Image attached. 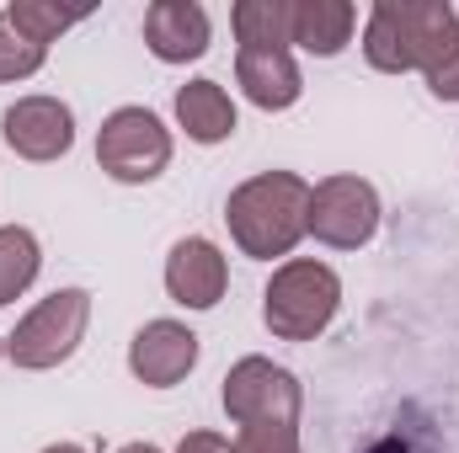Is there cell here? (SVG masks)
<instances>
[{
  "mask_svg": "<svg viewBox=\"0 0 459 453\" xmlns=\"http://www.w3.org/2000/svg\"><path fill=\"white\" fill-rule=\"evenodd\" d=\"M230 235L246 256H289L305 235L310 219V187L294 176V171H267V176H251L246 187H235L225 203Z\"/></svg>",
  "mask_w": 459,
  "mask_h": 453,
  "instance_id": "obj_1",
  "label": "cell"
},
{
  "mask_svg": "<svg viewBox=\"0 0 459 453\" xmlns=\"http://www.w3.org/2000/svg\"><path fill=\"white\" fill-rule=\"evenodd\" d=\"M337 304H342V283H337L332 267H321V261H289V267L273 272V283L262 294V321H267L273 337L310 341L332 326Z\"/></svg>",
  "mask_w": 459,
  "mask_h": 453,
  "instance_id": "obj_2",
  "label": "cell"
},
{
  "mask_svg": "<svg viewBox=\"0 0 459 453\" xmlns=\"http://www.w3.org/2000/svg\"><path fill=\"white\" fill-rule=\"evenodd\" d=\"M455 16L449 0H379L368 27H363V54L374 70H422L428 43L438 38V27Z\"/></svg>",
  "mask_w": 459,
  "mask_h": 453,
  "instance_id": "obj_3",
  "label": "cell"
},
{
  "mask_svg": "<svg viewBox=\"0 0 459 453\" xmlns=\"http://www.w3.org/2000/svg\"><path fill=\"white\" fill-rule=\"evenodd\" d=\"M86 321H91V294L86 288H59L16 326L5 352H11L16 368H54V363H65L81 346Z\"/></svg>",
  "mask_w": 459,
  "mask_h": 453,
  "instance_id": "obj_4",
  "label": "cell"
},
{
  "mask_svg": "<svg viewBox=\"0 0 459 453\" xmlns=\"http://www.w3.org/2000/svg\"><path fill=\"white\" fill-rule=\"evenodd\" d=\"M97 160L113 182H155L171 160V133L144 107H117L97 133Z\"/></svg>",
  "mask_w": 459,
  "mask_h": 453,
  "instance_id": "obj_5",
  "label": "cell"
},
{
  "mask_svg": "<svg viewBox=\"0 0 459 453\" xmlns=\"http://www.w3.org/2000/svg\"><path fill=\"white\" fill-rule=\"evenodd\" d=\"M225 411L240 427H294L299 422V384L289 368L267 357H240L225 379Z\"/></svg>",
  "mask_w": 459,
  "mask_h": 453,
  "instance_id": "obj_6",
  "label": "cell"
},
{
  "mask_svg": "<svg viewBox=\"0 0 459 453\" xmlns=\"http://www.w3.org/2000/svg\"><path fill=\"white\" fill-rule=\"evenodd\" d=\"M305 229L337 251H358L374 229H379V198L363 176H326L310 192V219Z\"/></svg>",
  "mask_w": 459,
  "mask_h": 453,
  "instance_id": "obj_7",
  "label": "cell"
},
{
  "mask_svg": "<svg viewBox=\"0 0 459 453\" xmlns=\"http://www.w3.org/2000/svg\"><path fill=\"white\" fill-rule=\"evenodd\" d=\"M5 144L27 160H59L75 144V117L54 97H22L5 107Z\"/></svg>",
  "mask_w": 459,
  "mask_h": 453,
  "instance_id": "obj_8",
  "label": "cell"
},
{
  "mask_svg": "<svg viewBox=\"0 0 459 453\" xmlns=\"http://www.w3.org/2000/svg\"><path fill=\"white\" fill-rule=\"evenodd\" d=\"M225 283H230V267H225V256H220L214 240H198L193 235V240H177L171 245V256H166V288H171L177 304L214 310L225 299Z\"/></svg>",
  "mask_w": 459,
  "mask_h": 453,
  "instance_id": "obj_9",
  "label": "cell"
},
{
  "mask_svg": "<svg viewBox=\"0 0 459 453\" xmlns=\"http://www.w3.org/2000/svg\"><path fill=\"white\" fill-rule=\"evenodd\" d=\"M193 363H198V337H193L187 326H177V321H150V326L134 337V346H128V368H134L144 384H155V389L187 379Z\"/></svg>",
  "mask_w": 459,
  "mask_h": 453,
  "instance_id": "obj_10",
  "label": "cell"
},
{
  "mask_svg": "<svg viewBox=\"0 0 459 453\" xmlns=\"http://www.w3.org/2000/svg\"><path fill=\"white\" fill-rule=\"evenodd\" d=\"M144 43L166 64H187L209 48V11L193 0H155L144 11Z\"/></svg>",
  "mask_w": 459,
  "mask_h": 453,
  "instance_id": "obj_11",
  "label": "cell"
},
{
  "mask_svg": "<svg viewBox=\"0 0 459 453\" xmlns=\"http://www.w3.org/2000/svg\"><path fill=\"white\" fill-rule=\"evenodd\" d=\"M235 81L246 86V97L267 113H283L299 102V64L289 48H240L235 59Z\"/></svg>",
  "mask_w": 459,
  "mask_h": 453,
  "instance_id": "obj_12",
  "label": "cell"
},
{
  "mask_svg": "<svg viewBox=\"0 0 459 453\" xmlns=\"http://www.w3.org/2000/svg\"><path fill=\"white\" fill-rule=\"evenodd\" d=\"M352 21H358V11L347 0H299L294 5V43L321 54V59H332V54L347 48Z\"/></svg>",
  "mask_w": 459,
  "mask_h": 453,
  "instance_id": "obj_13",
  "label": "cell"
},
{
  "mask_svg": "<svg viewBox=\"0 0 459 453\" xmlns=\"http://www.w3.org/2000/svg\"><path fill=\"white\" fill-rule=\"evenodd\" d=\"M177 117H182L187 139H198V144H220V139L235 133V107H230L225 86H214V81L182 86L177 91Z\"/></svg>",
  "mask_w": 459,
  "mask_h": 453,
  "instance_id": "obj_14",
  "label": "cell"
},
{
  "mask_svg": "<svg viewBox=\"0 0 459 453\" xmlns=\"http://www.w3.org/2000/svg\"><path fill=\"white\" fill-rule=\"evenodd\" d=\"M240 48H283L294 43V5L289 0H240L235 5Z\"/></svg>",
  "mask_w": 459,
  "mask_h": 453,
  "instance_id": "obj_15",
  "label": "cell"
},
{
  "mask_svg": "<svg viewBox=\"0 0 459 453\" xmlns=\"http://www.w3.org/2000/svg\"><path fill=\"white\" fill-rule=\"evenodd\" d=\"M38 278V240L27 229H0V304H11L27 283Z\"/></svg>",
  "mask_w": 459,
  "mask_h": 453,
  "instance_id": "obj_16",
  "label": "cell"
},
{
  "mask_svg": "<svg viewBox=\"0 0 459 453\" xmlns=\"http://www.w3.org/2000/svg\"><path fill=\"white\" fill-rule=\"evenodd\" d=\"M422 75H428L433 97H444V102H459V16H449V21L438 27V38L428 43Z\"/></svg>",
  "mask_w": 459,
  "mask_h": 453,
  "instance_id": "obj_17",
  "label": "cell"
},
{
  "mask_svg": "<svg viewBox=\"0 0 459 453\" xmlns=\"http://www.w3.org/2000/svg\"><path fill=\"white\" fill-rule=\"evenodd\" d=\"M43 54H48V48L32 43V38L0 11V81H27V75L43 64Z\"/></svg>",
  "mask_w": 459,
  "mask_h": 453,
  "instance_id": "obj_18",
  "label": "cell"
},
{
  "mask_svg": "<svg viewBox=\"0 0 459 453\" xmlns=\"http://www.w3.org/2000/svg\"><path fill=\"white\" fill-rule=\"evenodd\" d=\"M5 16H11V21H16V27H22V32L32 38V43H43V48H48V43H54V38L65 32V27H75V21H81V11L38 5V0H16V5H5Z\"/></svg>",
  "mask_w": 459,
  "mask_h": 453,
  "instance_id": "obj_19",
  "label": "cell"
},
{
  "mask_svg": "<svg viewBox=\"0 0 459 453\" xmlns=\"http://www.w3.org/2000/svg\"><path fill=\"white\" fill-rule=\"evenodd\" d=\"M230 453H299V438L294 427H240Z\"/></svg>",
  "mask_w": 459,
  "mask_h": 453,
  "instance_id": "obj_20",
  "label": "cell"
},
{
  "mask_svg": "<svg viewBox=\"0 0 459 453\" xmlns=\"http://www.w3.org/2000/svg\"><path fill=\"white\" fill-rule=\"evenodd\" d=\"M177 453H230V443L220 438V432H187Z\"/></svg>",
  "mask_w": 459,
  "mask_h": 453,
  "instance_id": "obj_21",
  "label": "cell"
},
{
  "mask_svg": "<svg viewBox=\"0 0 459 453\" xmlns=\"http://www.w3.org/2000/svg\"><path fill=\"white\" fill-rule=\"evenodd\" d=\"M368 453H428L422 443H411V438H401V432H390V438H379Z\"/></svg>",
  "mask_w": 459,
  "mask_h": 453,
  "instance_id": "obj_22",
  "label": "cell"
},
{
  "mask_svg": "<svg viewBox=\"0 0 459 453\" xmlns=\"http://www.w3.org/2000/svg\"><path fill=\"white\" fill-rule=\"evenodd\" d=\"M117 453H160V449H150V443H128V449H117Z\"/></svg>",
  "mask_w": 459,
  "mask_h": 453,
  "instance_id": "obj_23",
  "label": "cell"
},
{
  "mask_svg": "<svg viewBox=\"0 0 459 453\" xmlns=\"http://www.w3.org/2000/svg\"><path fill=\"white\" fill-rule=\"evenodd\" d=\"M43 453H86V449H75V443H59V449H43Z\"/></svg>",
  "mask_w": 459,
  "mask_h": 453,
  "instance_id": "obj_24",
  "label": "cell"
},
{
  "mask_svg": "<svg viewBox=\"0 0 459 453\" xmlns=\"http://www.w3.org/2000/svg\"><path fill=\"white\" fill-rule=\"evenodd\" d=\"M0 352H5V346H0Z\"/></svg>",
  "mask_w": 459,
  "mask_h": 453,
  "instance_id": "obj_25",
  "label": "cell"
}]
</instances>
